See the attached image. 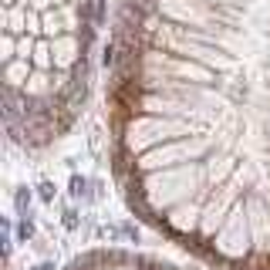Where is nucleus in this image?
I'll list each match as a JSON object with an SVG mask.
<instances>
[{
  "label": "nucleus",
  "instance_id": "nucleus-1",
  "mask_svg": "<svg viewBox=\"0 0 270 270\" xmlns=\"http://www.w3.org/2000/svg\"><path fill=\"white\" fill-rule=\"evenodd\" d=\"M118 166L196 250L270 260V0H129Z\"/></svg>",
  "mask_w": 270,
  "mask_h": 270
},
{
  "label": "nucleus",
  "instance_id": "nucleus-2",
  "mask_svg": "<svg viewBox=\"0 0 270 270\" xmlns=\"http://www.w3.org/2000/svg\"><path fill=\"white\" fill-rule=\"evenodd\" d=\"M10 122L58 132L78 98L91 41V0H3Z\"/></svg>",
  "mask_w": 270,
  "mask_h": 270
}]
</instances>
